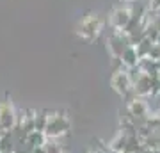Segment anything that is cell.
Segmentation results:
<instances>
[{"label": "cell", "instance_id": "cell-1", "mask_svg": "<svg viewBox=\"0 0 160 153\" xmlns=\"http://www.w3.org/2000/svg\"><path fill=\"white\" fill-rule=\"evenodd\" d=\"M69 118L64 112H48V123L45 128L46 139H61L69 130Z\"/></svg>", "mask_w": 160, "mask_h": 153}, {"label": "cell", "instance_id": "cell-2", "mask_svg": "<svg viewBox=\"0 0 160 153\" xmlns=\"http://www.w3.org/2000/svg\"><path fill=\"white\" fill-rule=\"evenodd\" d=\"M102 27H103V22L98 14H87V16H84L80 20L77 32H78V36L82 39L94 41L100 36V32H102Z\"/></svg>", "mask_w": 160, "mask_h": 153}, {"label": "cell", "instance_id": "cell-3", "mask_svg": "<svg viewBox=\"0 0 160 153\" xmlns=\"http://www.w3.org/2000/svg\"><path fill=\"white\" fill-rule=\"evenodd\" d=\"M16 123H18V114L14 110V105L9 100L0 102V134L12 132Z\"/></svg>", "mask_w": 160, "mask_h": 153}, {"label": "cell", "instance_id": "cell-4", "mask_svg": "<svg viewBox=\"0 0 160 153\" xmlns=\"http://www.w3.org/2000/svg\"><path fill=\"white\" fill-rule=\"evenodd\" d=\"M130 46L128 43V38H126L125 32H118L114 30V34H110L107 38V48H109V54L112 59H121L123 52Z\"/></svg>", "mask_w": 160, "mask_h": 153}, {"label": "cell", "instance_id": "cell-5", "mask_svg": "<svg viewBox=\"0 0 160 153\" xmlns=\"http://www.w3.org/2000/svg\"><path fill=\"white\" fill-rule=\"evenodd\" d=\"M126 112H128L132 118L137 121V126L139 125H144V123H146V119L149 118V116H148V114H149V103L146 102L144 98L135 96L130 103H128Z\"/></svg>", "mask_w": 160, "mask_h": 153}, {"label": "cell", "instance_id": "cell-6", "mask_svg": "<svg viewBox=\"0 0 160 153\" xmlns=\"http://www.w3.org/2000/svg\"><path fill=\"white\" fill-rule=\"evenodd\" d=\"M110 27L118 30V32H125L126 27L130 25L132 22V11L128 7H116L114 11L110 13Z\"/></svg>", "mask_w": 160, "mask_h": 153}, {"label": "cell", "instance_id": "cell-7", "mask_svg": "<svg viewBox=\"0 0 160 153\" xmlns=\"http://www.w3.org/2000/svg\"><path fill=\"white\" fill-rule=\"evenodd\" d=\"M110 87H112L118 94H121V96H126V94L132 93V82H130V79H128L126 68L112 73V77H110Z\"/></svg>", "mask_w": 160, "mask_h": 153}, {"label": "cell", "instance_id": "cell-8", "mask_svg": "<svg viewBox=\"0 0 160 153\" xmlns=\"http://www.w3.org/2000/svg\"><path fill=\"white\" fill-rule=\"evenodd\" d=\"M151 79H153V77H149V75L144 73L135 84L132 85V93H133L135 96H139V98L151 96Z\"/></svg>", "mask_w": 160, "mask_h": 153}, {"label": "cell", "instance_id": "cell-9", "mask_svg": "<svg viewBox=\"0 0 160 153\" xmlns=\"http://www.w3.org/2000/svg\"><path fill=\"white\" fill-rule=\"evenodd\" d=\"M46 142V135L45 132H39V130H32L27 134L25 137V142H23V146L27 148V153L32 150V148H38V146H43Z\"/></svg>", "mask_w": 160, "mask_h": 153}, {"label": "cell", "instance_id": "cell-10", "mask_svg": "<svg viewBox=\"0 0 160 153\" xmlns=\"http://www.w3.org/2000/svg\"><path fill=\"white\" fill-rule=\"evenodd\" d=\"M121 64H123V68H133V66H137L139 64V55H137V50H135V46H128L125 52H123V55H121Z\"/></svg>", "mask_w": 160, "mask_h": 153}, {"label": "cell", "instance_id": "cell-11", "mask_svg": "<svg viewBox=\"0 0 160 153\" xmlns=\"http://www.w3.org/2000/svg\"><path fill=\"white\" fill-rule=\"evenodd\" d=\"M126 139H128V132L125 130H119L116 134V137L109 142V150L112 151H118V153H123L126 148Z\"/></svg>", "mask_w": 160, "mask_h": 153}, {"label": "cell", "instance_id": "cell-12", "mask_svg": "<svg viewBox=\"0 0 160 153\" xmlns=\"http://www.w3.org/2000/svg\"><path fill=\"white\" fill-rule=\"evenodd\" d=\"M151 45H153V41L148 39V38H144L137 46H135V50H137V55L139 59H144V57H148L149 50H151Z\"/></svg>", "mask_w": 160, "mask_h": 153}, {"label": "cell", "instance_id": "cell-13", "mask_svg": "<svg viewBox=\"0 0 160 153\" xmlns=\"http://www.w3.org/2000/svg\"><path fill=\"white\" fill-rule=\"evenodd\" d=\"M43 146H45L46 153H64V148L59 142V139H46V142Z\"/></svg>", "mask_w": 160, "mask_h": 153}, {"label": "cell", "instance_id": "cell-14", "mask_svg": "<svg viewBox=\"0 0 160 153\" xmlns=\"http://www.w3.org/2000/svg\"><path fill=\"white\" fill-rule=\"evenodd\" d=\"M46 123H48V112H36V118H34V130L45 132Z\"/></svg>", "mask_w": 160, "mask_h": 153}, {"label": "cell", "instance_id": "cell-15", "mask_svg": "<svg viewBox=\"0 0 160 153\" xmlns=\"http://www.w3.org/2000/svg\"><path fill=\"white\" fill-rule=\"evenodd\" d=\"M148 59L160 63V45L158 43H153V45H151V50H149V54H148Z\"/></svg>", "mask_w": 160, "mask_h": 153}, {"label": "cell", "instance_id": "cell-16", "mask_svg": "<svg viewBox=\"0 0 160 153\" xmlns=\"http://www.w3.org/2000/svg\"><path fill=\"white\" fill-rule=\"evenodd\" d=\"M149 7H151V11H158L160 9V0H149Z\"/></svg>", "mask_w": 160, "mask_h": 153}, {"label": "cell", "instance_id": "cell-17", "mask_svg": "<svg viewBox=\"0 0 160 153\" xmlns=\"http://www.w3.org/2000/svg\"><path fill=\"white\" fill-rule=\"evenodd\" d=\"M29 153H46V151H45V146H38V148H32Z\"/></svg>", "mask_w": 160, "mask_h": 153}, {"label": "cell", "instance_id": "cell-18", "mask_svg": "<svg viewBox=\"0 0 160 153\" xmlns=\"http://www.w3.org/2000/svg\"><path fill=\"white\" fill-rule=\"evenodd\" d=\"M89 153H105V151H103V150H91Z\"/></svg>", "mask_w": 160, "mask_h": 153}, {"label": "cell", "instance_id": "cell-19", "mask_svg": "<svg viewBox=\"0 0 160 153\" xmlns=\"http://www.w3.org/2000/svg\"><path fill=\"white\" fill-rule=\"evenodd\" d=\"M105 153H118V151H112V150H107Z\"/></svg>", "mask_w": 160, "mask_h": 153}, {"label": "cell", "instance_id": "cell-20", "mask_svg": "<svg viewBox=\"0 0 160 153\" xmlns=\"http://www.w3.org/2000/svg\"><path fill=\"white\" fill-rule=\"evenodd\" d=\"M157 79H158V80H160V69H158V75H157Z\"/></svg>", "mask_w": 160, "mask_h": 153}, {"label": "cell", "instance_id": "cell-21", "mask_svg": "<svg viewBox=\"0 0 160 153\" xmlns=\"http://www.w3.org/2000/svg\"><path fill=\"white\" fill-rule=\"evenodd\" d=\"M157 14H158V16H160V9H158V11H157Z\"/></svg>", "mask_w": 160, "mask_h": 153}, {"label": "cell", "instance_id": "cell-22", "mask_svg": "<svg viewBox=\"0 0 160 153\" xmlns=\"http://www.w3.org/2000/svg\"><path fill=\"white\" fill-rule=\"evenodd\" d=\"M125 2H132V0H125Z\"/></svg>", "mask_w": 160, "mask_h": 153}]
</instances>
